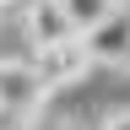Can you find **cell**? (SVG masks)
<instances>
[{
  "label": "cell",
  "mask_w": 130,
  "mask_h": 130,
  "mask_svg": "<svg viewBox=\"0 0 130 130\" xmlns=\"http://www.w3.org/2000/svg\"><path fill=\"white\" fill-rule=\"evenodd\" d=\"M16 125H22V119H16V114H6V108H0V130H16Z\"/></svg>",
  "instance_id": "obj_7"
},
{
  "label": "cell",
  "mask_w": 130,
  "mask_h": 130,
  "mask_svg": "<svg viewBox=\"0 0 130 130\" xmlns=\"http://www.w3.org/2000/svg\"><path fill=\"white\" fill-rule=\"evenodd\" d=\"M32 65H38V76H43V87L49 92H60V87H71V81H81L92 71V54H87V38H65V43H49V49H32Z\"/></svg>",
  "instance_id": "obj_2"
},
{
  "label": "cell",
  "mask_w": 130,
  "mask_h": 130,
  "mask_svg": "<svg viewBox=\"0 0 130 130\" xmlns=\"http://www.w3.org/2000/svg\"><path fill=\"white\" fill-rule=\"evenodd\" d=\"M103 130H130V114H114V119H108Z\"/></svg>",
  "instance_id": "obj_6"
},
{
  "label": "cell",
  "mask_w": 130,
  "mask_h": 130,
  "mask_svg": "<svg viewBox=\"0 0 130 130\" xmlns=\"http://www.w3.org/2000/svg\"><path fill=\"white\" fill-rule=\"evenodd\" d=\"M60 6H65V16H71L76 32H92L108 11H119V0H60Z\"/></svg>",
  "instance_id": "obj_5"
},
{
  "label": "cell",
  "mask_w": 130,
  "mask_h": 130,
  "mask_svg": "<svg viewBox=\"0 0 130 130\" xmlns=\"http://www.w3.org/2000/svg\"><path fill=\"white\" fill-rule=\"evenodd\" d=\"M22 22H27V43H32V49H49V43L76 38V27H71V16H65L60 0H27Z\"/></svg>",
  "instance_id": "obj_4"
},
{
  "label": "cell",
  "mask_w": 130,
  "mask_h": 130,
  "mask_svg": "<svg viewBox=\"0 0 130 130\" xmlns=\"http://www.w3.org/2000/svg\"><path fill=\"white\" fill-rule=\"evenodd\" d=\"M119 6H125V11H130V0H119Z\"/></svg>",
  "instance_id": "obj_9"
},
{
  "label": "cell",
  "mask_w": 130,
  "mask_h": 130,
  "mask_svg": "<svg viewBox=\"0 0 130 130\" xmlns=\"http://www.w3.org/2000/svg\"><path fill=\"white\" fill-rule=\"evenodd\" d=\"M16 6H27V0H0V11H16Z\"/></svg>",
  "instance_id": "obj_8"
},
{
  "label": "cell",
  "mask_w": 130,
  "mask_h": 130,
  "mask_svg": "<svg viewBox=\"0 0 130 130\" xmlns=\"http://www.w3.org/2000/svg\"><path fill=\"white\" fill-rule=\"evenodd\" d=\"M87 38V54L92 65H130V11H108L103 22H98L92 32H81Z\"/></svg>",
  "instance_id": "obj_3"
},
{
  "label": "cell",
  "mask_w": 130,
  "mask_h": 130,
  "mask_svg": "<svg viewBox=\"0 0 130 130\" xmlns=\"http://www.w3.org/2000/svg\"><path fill=\"white\" fill-rule=\"evenodd\" d=\"M43 103H49V87H43L38 65L32 60H0V108L27 125Z\"/></svg>",
  "instance_id": "obj_1"
}]
</instances>
